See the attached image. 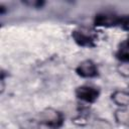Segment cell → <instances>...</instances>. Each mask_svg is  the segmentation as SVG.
I'll use <instances>...</instances> for the list:
<instances>
[{
	"label": "cell",
	"instance_id": "obj_1",
	"mask_svg": "<svg viewBox=\"0 0 129 129\" xmlns=\"http://www.w3.org/2000/svg\"><path fill=\"white\" fill-rule=\"evenodd\" d=\"M75 41L81 46H94L96 40L95 31L88 27H80L72 33Z\"/></svg>",
	"mask_w": 129,
	"mask_h": 129
},
{
	"label": "cell",
	"instance_id": "obj_2",
	"mask_svg": "<svg viewBox=\"0 0 129 129\" xmlns=\"http://www.w3.org/2000/svg\"><path fill=\"white\" fill-rule=\"evenodd\" d=\"M75 94H76V97L82 102L86 104H92L98 100L100 92L97 88L93 86L84 85V86L78 87L75 91Z\"/></svg>",
	"mask_w": 129,
	"mask_h": 129
},
{
	"label": "cell",
	"instance_id": "obj_3",
	"mask_svg": "<svg viewBox=\"0 0 129 129\" xmlns=\"http://www.w3.org/2000/svg\"><path fill=\"white\" fill-rule=\"evenodd\" d=\"M39 123H45L49 124L55 127H59L62 124V115L59 111L53 109V108H45L43 109L39 115Z\"/></svg>",
	"mask_w": 129,
	"mask_h": 129
},
{
	"label": "cell",
	"instance_id": "obj_4",
	"mask_svg": "<svg viewBox=\"0 0 129 129\" xmlns=\"http://www.w3.org/2000/svg\"><path fill=\"white\" fill-rule=\"evenodd\" d=\"M119 22H120V16L111 12L98 13L94 18V24L96 26H102V27L119 26Z\"/></svg>",
	"mask_w": 129,
	"mask_h": 129
},
{
	"label": "cell",
	"instance_id": "obj_5",
	"mask_svg": "<svg viewBox=\"0 0 129 129\" xmlns=\"http://www.w3.org/2000/svg\"><path fill=\"white\" fill-rule=\"evenodd\" d=\"M76 72H77L78 76H80L82 78H86V79L95 78L98 75L97 66L91 59H85V60L81 61L78 64Z\"/></svg>",
	"mask_w": 129,
	"mask_h": 129
},
{
	"label": "cell",
	"instance_id": "obj_6",
	"mask_svg": "<svg viewBox=\"0 0 129 129\" xmlns=\"http://www.w3.org/2000/svg\"><path fill=\"white\" fill-rule=\"evenodd\" d=\"M111 99L120 108H126L129 106V93L122 91V90H117L112 93Z\"/></svg>",
	"mask_w": 129,
	"mask_h": 129
},
{
	"label": "cell",
	"instance_id": "obj_7",
	"mask_svg": "<svg viewBox=\"0 0 129 129\" xmlns=\"http://www.w3.org/2000/svg\"><path fill=\"white\" fill-rule=\"evenodd\" d=\"M116 56L121 62H129V39H125L119 43Z\"/></svg>",
	"mask_w": 129,
	"mask_h": 129
},
{
	"label": "cell",
	"instance_id": "obj_8",
	"mask_svg": "<svg viewBox=\"0 0 129 129\" xmlns=\"http://www.w3.org/2000/svg\"><path fill=\"white\" fill-rule=\"evenodd\" d=\"M114 117L118 124L127 126V123L129 121V110L126 108L117 109L114 113Z\"/></svg>",
	"mask_w": 129,
	"mask_h": 129
},
{
	"label": "cell",
	"instance_id": "obj_9",
	"mask_svg": "<svg viewBox=\"0 0 129 129\" xmlns=\"http://www.w3.org/2000/svg\"><path fill=\"white\" fill-rule=\"evenodd\" d=\"M92 126H93V129H113L112 123L106 119H103V118L95 119Z\"/></svg>",
	"mask_w": 129,
	"mask_h": 129
},
{
	"label": "cell",
	"instance_id": "obj_10",
	"mask_svg": "<svg viewBox=\"0 0 129 129\" xmlns=\"http://www.w3.org/2000/svg\"><path fill=\"white\" fill-rule=\"evenodd\" d=\"M117 72L123 78H129V62H121L117 66Z\"/></svg>",
	"mask_w": 129,
	"mask_h": 129
},
{
	"label": "cell",
	"instance_id": "obj_11",
	"mask_svg": "<svg viewBox=\"0 0 129 129\" xmlns=\"http://www.w3.org/2000/svg\"><path fill=\"white\" fill-rule=\"evenodd\" d=\"M72 122H73L75 125H77V126L83 127V126H86V125L88 124V118H87L86 115H84V114L81 113L80 115L74 117V118L72 119Z\"/></svg>",
	"mask_w": 129,
	"mask_h": 129
},
{
	"label": "cell",
	"instance_id": "obj_12",
	"mask_svg": "<svg viewBox=\"0 0 129 129\" xmlns=\"http://www.w3.org/2000/svg\"><path fill=\"white\" fill-rule=\"evenodd\" d=\"M22 3L30 8H41L44 5V2L41 0H25Z\"/></svg>",
	"mask_w": 129,
	"mask_h": 129
},
{
	"label": "cell",
	"instance_id": "obj_13",
	"mask_svg": "<svg viewBox=\"0 0 129 129\" xmlns=\"http://www.w3.org/2000/svg\"><path fill=\"white\" fill-rule=\"evenodd\" d=\"M119 26L125 30H129V15H125V16L120 17Z\"/></svg>",
	"mask_w": 129,
	"mask_h": 129
},
{
	"label": "cell",
	"instance_id": "obj_14",
	"mask_svg": "<svg viewBox=\"0 0 129 129\" xmlns=\"http://www.w3.org/2000/svg\"><path fill=\"white\" fill-rule=\"evenodd\" d=\"M38 129H57V127L49 125V124H45V123H39Z\"/></svg>",
	"mask_w": 129,
	"mask_h": 129
},
{
	"label": "cell",
	"instance_id": "obj_15",
	"mask_svg": "<svg viewBox=\"0 0 129 129\" xmlns=\"http://www.w3.org/2000/svg\"><path fill=\"white\" fill-rule=\"evenodd\" d=\"M127 127L129 128V121H128V123H127Z\"/></svg>",
	"mask_w": 129,
	"mask_h": 129
}]
</instances>
